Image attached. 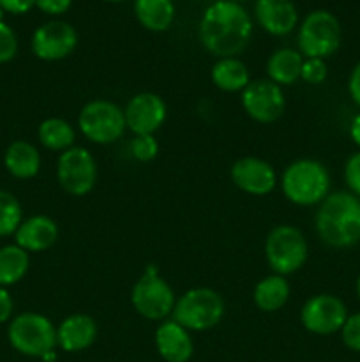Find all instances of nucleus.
Segmentation results:
<instances>
[{"label": "nucleus", "mask_w": 360, "mask_h": 362, "mask_svg": "<svg viewBox=\"0 0 360 362\" xmlns=\"http://www.w3.org/2000/svg\"><path fill=\"white\" fill-rule=\"evenodd\" d=\"M198 32L208 53L217 59L236 57L249 46L253 20L240 4L217 0L205 9Z\"/></svg>", "instance_id": "1"}, {"label": "nucleus", "mask_w": 360, "mask_h": 362, "mask_svg": "<svg viewBox=\"0 0 360 362\" xmlns=\"http://www.w3.org/2000/svg\"><path fill=\"white\" fill-rule=\"evenodd\" d=\"M314 228L327 246H355L360 243V198L346 191L330 193L318 205Z\"/></svg>", "instance_id": "2"}, {"label": "nucleus", "mask_w": 360, "mask_h": 362, "mask_svg": "<svg viewBox=\"0 0 360 362\" xmlns=\"http://www.w3.org/2000/svg\"><path fill=\"white\" fill-rule=\"evenodd\" d=\"M281 191L299 207L320 205L330 194V173L316 159H295L282 172Z\"/></svg>", "instance_id": "3"}, {"label": "nucleus", "mask_w": 360, "mask_h": 362, "mask_svg": "<svg viewBox=\"0 0 360 362\" xmlns=\"http://www.w3.org/2000/svg\"><path fill=\"white\" fill-rule=\"evenodd\" d=\"M224 313L226 304L221 293L207 286H198L176 299L172 317L189 332H203L217 327Z\"/></svg>", "instance_id": "4"}, {"label": "nucleus", "mask_w": 360, "mask_h": 362, "mask_svg": "<svg viewBox=\"0 0 360 362\" xmlns=\"http://www.w3.org/2000/svg\"><path fill=\"white\" fill-rule=\"evenodd\" d=\"M309 258V244L293 225H277L265 239V260L274 274L288 276L300 271Z\"/></svg>", "instance_id": "5"}, {"label": "nucleus", "mask_w": 360, "mask_h": 362, "mask_svg": "<svg viewBox=\"0 0 360 362\" xmlns=\"http://www.w3.org/2000/svg\"><path fill=\"white\" fill-rule=\"evenodd\" d=\"M11 346L21 356L41 359L56 346V327L48 317L27 311L11 320L7 327Z\"/></svg>", "instance_id": "6"}, {"label": "nucleus", "mask_w": 360, "mask_h": 362, "mask_svg": "<svg viewBox=\"0 0 360 362\" xmlns=\"http://www.w3.org/2000/svg\"><path fill=\"white\" fill-rule=\"evenodd\" d=\"M341 23L330 11L316 9L307 14L299 27L296 42L304 59H327L341 46Z\"/></svg>", "instance_id": "7"}, {"label": "nucleus", "mask_w": 360, "mask_h": 362, "mask_svg": "<svg viewBox=\"0 0 360 362\" xmlns=\"http://www.w3.org/2000/svg\"><path fill=\"white\" fill-rule=\"evenodd\" d=\"M78 127L88 141L97 145L115 144L127 129L124 110L108 99L88 101L78 115Z\"/></svg>", "instance_id": "8"}, {"label": "nucleus", "mask_w": 360, "mask_h": 362, "mask_svg": "<svg viewBox=\"0 0 360 362\" xmlns=\"http://www.w3.org/2000/svg\"><path fill=\"white\" fill-rule=\"evenodd\" d=\"M176 297L168 281L159 276L154 265L143 272L131 290V304L140 317L152 322H162L173 313Z\"/></svg>", "instance_id": "9"}, {"label": "nucleus", "mask_w": 360, "mask_h": 362, "mask_svg": "<svg viewBox=\"0 0 360 362\" xmlns=\"http://www.w3.org/2000/svg\"><path fill=\"white\" fill-rule=\"evenodd\" d=\"M56 180L71 197H85L97 182V163L85 147H71L56 159Z\"/></svg>", "instance_id": "10"}, {"label": "nucleus", "mask_w": 360, "mask_h": 362, "mask_svg": "<svg viewBox=\"0 0 360 362\" xmlns=\"http://www.w3.org/2000/svg\"><path fill=\"white\" fill-rule=\"evenodd\" d=\"M348 308L332 293H316L304 303L300 310V324L311 334L330 336L341 332L346 318H348Z\"/></svg>", "instance_id": "11"}, {"label": "nucleus", "mask_w": 360, "mask_h": 362, "mask_svg": "<svg viewBox=\"0 0 360 362\" xmlns=\"http://www.w3.org/2000/svg\"><path fill=\"white\" fill-rule=\"evenodd\" d=\"M242 108L254 122H275L281 119L286 110L282 87H279L268 78L251 80V83L242 90Z\"/></svg>", "instance_id": "12"}, {"label": "nucleus", "mask_w": 360, "mask_h": 362, "mask_svg": "<svg viewBox=\"0 0 360 362\" xmlns=\"http://www.w3.org/2000/svg\"><path fill=\"white\" fill-rule=\"evenodd\" d=\"M78 32L71 23L52 20L37 27L32 34L30 48L39 60L56 62L64 60L76 49Z\"/></svg>", "instance_id": "13"}, {"label": "nucleus", "mask_w": 360, "mask_h": 362, "mask_svg": "<svg viewBox=\"0 0 360 362\" xmlns=\"http://www.w3.org/2000/svg\"><path fill=\"white\" fill-rule=\"evenodd\" d=\"M229 177L242 193L251 197L270 194L277 186V172L274 166L256 156H244L236 159L229 170Z\"/></svg>", "instance_id": "14"}, {"label": "nucleus", "mask_w": 360, "mask_h": 362, "mask_svg": "<svg viewBox=\"0 0 360 362\" xmlns=\"http://www.w3.org/2000/svg\"><path fill=\"white\" fill-rule=\"evenodd\" d=\"M127 129L134 134H154L168 117L164 99L154 92H140L127 101L124 108Z\"/></svg>", "instance_id": "15"}, {"label": "nucleus", "mask_w": 360, "mask_h": 362, "mask_svg": "<svg viewBox=\"0 0 360 362\" xmlns=\"http://www.w3.org/2000/svg\"><path fill=\"white\" fill-rule=\"evenodd\" d=\"M157 354L166 362H189L194 354L191 332L175 320H162L154 334Z\"/></svg>", "instance_id": "16"}, {"label": "nucleus", "mask_w": 360, "mask_h": 362, "mask_svg": "<svg viewBox=\"0 0 360 362\" xmlns=\"http://www.w3.org/2000/svg\"><path fill=\"white\" fill-rule=\"evenodd\" d=\"M14 240V244L27 253H42L55 246L59 240V225L49 216H30L18 226Z\"/></svg>", "instance_id": "17"}, {"label": "nucleus", "mask_w": 360, "mask_h": 362, "mask_svg": "<svg viewBox=\"0 0 360 362\" xmlns=\"http://www.w3.org/2000/svg\"><path fill=\"white\" fill-rule=\"evenodd\" d=\"M97 339V324L90 315L73 313L56 327V346L64 352L76 354L90 349Z\"/></svg>", "instance_id": "18"}, {"label": "nucleus", "mask_w": 360, "mask_h": 362, "mask_svg": "<svg viewBox=\"0 0 360 362\" xmlns=\"http://www.w3.org/2000/svg\"><path fill=\"white\" fill-rule=\"evenodd\" d=\"M254 18L272 35L292 34L299 23V13L292 0H256Z\"/></svg>", "instance_id": "19"}, {"label": "nucleus", "mask_w": 360, "mask_h": 362, "mask_svg": "<svg viewBox=\"0 0 360 362\" xmlns=\"http://www.w3.org/2000/svg\"><path fill=\"white\" fill-rule=\"evenodd\" d=\"M4 166L16 179H34L41 170V154L30 141L14 140L7 145Z\"/></svg>", "instance_id": "20"}, {"label": "nucleus", "mask_w": 360, "mask_h": 362, "mask_svg": "<svg viewBox=\"0 0 360 362\" xmlns=\"http://www.w3.org/2000/svg\"><path fill=\"white\" fill-rule=\"evenodd\" d=\"M304 55L299 49L279 48L268 57L267 60V78L279 87H288L296 83L302 73Z\"/></svg>", "instance_id": "21"}, {"label": "nucleus", "mask_w": 360, "mask_h": 362, "mask_svg": "<svg viewBox=\"0 0 360 362\" xmlns=\"http://www.w3.org/2000/svg\"><path fill=\"white\" fill-rule=\"evenodd\" d=\"M289 293H292V286H289L286 276L270 274L256 283L253 300L258 310L263 313H275L284 308L289 299Z\"/></svg>", "instance_id": "22"}, {"label": "nucleus", "mask_w": 360, "mask_h": 362, "mask_svg": "<svg viewBox=\"0 0 360 362\" xmlns=\"http://www.w3.org/2000/svg\"><path fill=\"white\" fill-rule=\"evenodd\" d=\"M210 80L222 92H242L251 83V73L239 57L217 59L212 66Z\"/></svg>", "instance_id": "23"}, {"label": "nucleus", "mask_w": 360, "mask_h": 362, "mask_svg": "<svg viewBox=\"0 0 360 362\" xmlns=\"http://www.w3.org/2000/svg\"><path fill=\"white\" fill-rule=\"evenodd\" d=\"M138 23L150 32H164L175 20L173 0H134Z\"/></svg>", "instance_id": "24"}, {"label": "nucleus", "mask_w": 360, "mask_h": 362, "mask_svg": "<svg viewBox=\"0 0 360 362\" xmlns=\"http://www.w3.org/2000/svg\"><path fill=\"white\" fill-rule=\"evenodd\" d=\"M37 138L44 148L62 154L67 148L74 147L76 131H74V127L66 119L49 117V119H44L39 124Z\"/></svg>", "instance_id": "25"}, {"label": "nucleus", "mask_w": 360, "mask_h": 362, "mask_svg": "<svg viewBox=\"0 0 360 362\" xmlns=\"http://www.w3.org/2000/svg\"><path fill=\"white\" fill-rule=\"evenodd\" d=\"M30 267V253L21 250L16 244L0 247V286L7 288L27 276Z\"/></svg>", "instance_id": "26"}, {"label": "nucleus", "mask_w": 360, "mask_h": 362, "mask_svg": "<svg viewBox=\"0 0 360 362\" xmlns=\"http://www.w3.org/2000/svg\"><path fill=\"white\" fill-rule=\"evenodd\" d=\"M23 221L21 204L13 193L0 189V237L14 235Z\"/></svg>", "instance_id": "27"}, {"label": "nucleus", "mask_w": 360, "mask_h": 362, "mask_svg": "<svg viewBox=\"0 0 360 362\" xmlns=\"http://www.w3.org/2000/svg\"><path fill=\"white\" fill-rule=\"evenodd\" d=\"M129 152L133 159L140 163H150L157 158L159 144L154 134H134L129 144Z\"/></svg>", "instance_id": "28"}, {"label": "nucleus", "mask_w": 360, "mask_h": 362, "mask_svg": "<svg viewBox=\"0 0 360 362\" xmlns=\"http://www.w3.org/2000/svg\"><path fill=\"white\" fill-rule=\"evenodd\" d=\"M18 53V35L9 25L0 20V64L11 62Z\"/></svg>", "instance_id": "29"}, {"label": "nucleus", "mask_w": 360, "mask_h": 362, "mask_svg": "<svg viewBox=\"0 0 360 362\" xmlns=\"http://www.w3.org/2000/svg\"><path fill=\"white\" fill-rule=\"evenodd\" d=\"M327 74L328 69L323 59H304L300 80L309 85H320L327 80Z\"/></svg>", "instance_id": "30"}, {"label": "nucleus", "mask_w": 360, "mask_h": 362, "mask_svg": "<svg viewBox=\"0 0 360 362\" xmlns=\"http://www.w3.org/2000/svg\"><path fill=\"white\" fill-rule=\"evenodd\" d=\"M341 339L346 349L360 352V311L346 318L341 329Z\"/></svg>", "instance_id": "31"}, {"label": "nucleus", "mask_w": 360, "mask_h": 362, "mask_svg": "<svg viewBox=\"0 0 360 362\" xmlns=\"http://www.w3.org/2000/svg\"><path fill=\"white\" fill-rule=\"evenodd\" d=\"M344 180L349 187V193L360 198V151L348 158L344 165Z\"/></svg>", "instance_id": "32"}, {"label": "nucleus", "mask_w": 360, "mask_h": 362, "mask_svg": "<svg viewBox=\"0 0 360 362\" xmlns=\"http://www.w3.org/2000/svg\"><path fill=\"white\" fill-rule=\"evenodd\" d=\"M73 6V0H35V7L49 16H60Z\"/></svg>", "instance_id": "33"}, {"label": "nucleus", "mask_w": 360, "mask_h": 362, "mask_svg": "<svg viewBox=\"0 0 360 362\" xmlns=\"http://www.w3.org/2000/svg\"><path fill=\"white\" fill-rule=\"evenodd\" d=\"M35 7V0H0V9L9 14H25Z\"/></svg>", "instance_id": "34"}, {"label": "nucleus", "mask_w": 360, "mask_h": 362, "mask_svg": "<svg viewBox=\"0 0 360 362\" xmlns=\"http://www.w3.org/2000/svg\"><path fill=\"white\" fill-rule=\"evenodd\" d=\"M14 310V300L7 288L0 286V324H6L11 320Z\"/></svg>", "instance_id": "35"}, {"label": "nucleus", "mask_w": 360, "mask_h": 362, "mask_svg": "<svg viewBox=\"0 0 360 362\" xmlns=\"http://www.w3.org/2000/svg\"><path fill=\"white\" fill-rule=\"evenodd\" d=\"M348 92L356 106H360V62L353 67L352 74L348 78Z\"/></svg>", "instance_id": "36"}, {"label": "nucleus", "mask_w": 360, "mask_h": 362, "mask_svg": "<svg viewBox=\"0 0 360 362\" xmlns=\"http://www.w3.org/2000/svg\"><path fill=\"white\" fill-rule=\"evenodd\" d=\"M349 136H352L353 144L360 147V113H356L349 124Z\"/></svg>", "instance_id": "37"}, {"label": "nucleus", "mask_w": 360, "mask_h": 362, "mask_svg": "<svg viewBox=\"0 0 360 362\" xmlns=\"http://www.w3.org/2000/svg\"><path fill=\"white\" fill-rule=\"evenodd\" d=\"M41 359H42V362H55L56 361L55 350H53V352H48V354H46V356H42Z\"/></svg>", "instance_id": "38"}, {"label": "nucleus", "mask_w": 360, "mask_h": 362, "mask_svg": "<svg viewBox=\"0 0 360 362\" xmlns=\"http://www.w3.org/2000/svg\"><path fill=\"white\" fill-rule=\"evenodd\" d=\"M355 288H356V297H359V300H360V276H359V279H356Z\"/></svg>", "instance_id": "39"}, {"label": "nucleus", "mask_w": 360, "mask_h": 362, "mask_svg": "<svg viewBox=\"0 0 360 362\" xmlns=\"http://www.w3.org/2000/svg\"><path fill=\"white\" fill-rule=\"evenodd\" d=\"M226 2H235V4H242V2H247V0H226Z\"/></svg>", "instance_id": "40"}, {"label": "nucleus", "mask_w": 360, "mask_h": 362, "mask_svg": "<svg viewBox=\"0 0 360 362\" xmlns=\"http://www.w3.org/2000/svg\"><path fill=\"white\" fill-rule=\"evenodd\" d=\"M104 2H109V4H119V2H124V0H104Z\"/></svg>", "instance_id": "41"}]
</instances>
